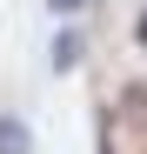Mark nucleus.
<instances>
[{
	"instance_id": "1",
	"label": "nucleus",
	"mask_w": 147,
	"mask_h": 154,
	"mask_svg": "<svg viewBox=\"0 0 147 154\" xmlns=\"http://www.w3.org/2000/svg\"><path fill=\"white\" fill-rule=\"evenodd\" d=\"M0 154H27V127H20L14 114L0 121Z\"/></svg>"
},
{
	"instance_id": "2",
	"label": "nucleus",
	"mask_w": 147,
	"mask_h": 154,
	"mask_svg": "<svg viewBox=\"0 0 147 154\" xmlns=\"http://www.w3.org/2000/svg\"><path fill=\"white\" fill-rule=\"evenodd\" d=\"M60 7H80V0H60Z\"/></svg>"
}]
</instances>
